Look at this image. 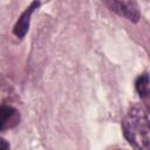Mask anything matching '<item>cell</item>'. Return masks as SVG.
I'll use <instances>...</instances> for the list:
<instances>
[{
    "label": "cell",
    "instance_id": "6da1fadb",
    "mask_svg": "<svg viewBox=\"0 0 150 150\" xmlns=\"http://www.w3.org/2000/svg\"><path fill=\"white\" fill-rule=\"evenodd\" d=\"M124 137L137 149H148L150 145L149 118L145 109L139 104H134L122 122Z\"/></svg>",
    "mask_w": 150,
    "mask_h": 150
},
{
    "label": "cell",
    "instance_id": "7a4b0ae2",
    "mask_svg": "<svg viewBox=\"0 0 150 150\" xmlns=\"http://www.w3.org/2000/svg\"><path fill=\"white\" fill-rule=\"evenodd\" d=\"M104 4L118 15L125 16L129 20L137 22L139 19V13L132 0H103Z\"/></svg>",
    "mask_w": 150,
    "mask_h": 150
},
{
    "label": "cell",
    "instance_id": "3957f363",
    "mask_svg": "<svg viewBox=\"0 0 150 150\" xmlns=\"http://www.w3.org/2000/svg\"><path fill=\"white\" fill-rule=\"evenodd\" d=\"M20 121L16 109L9 105H0V131L15 127Z\"/></svg>",
    "mask_w": 150,
    "mask_h": 150
},
{
    "label": "cell",
    "instance_id": "277c9868",
    "mask_svg": "<svg viewBox=\"0 0 150 150\" xmlns=\"http://www.w3.org/2000/svg\"><path fill=\"white\" fill-rule=\"evenodd\" d=\"M38 6H39V1H36V0L33 1V2L30 4V6L21 14V16L19 18V20L16 21L13 32H14V34H15L18 38H23V36L26 35V33H27V30H28V27H29V19H30V15H32V13L34 12V9L38 8Z\"/></svg>",
    "mask_w": 150,
    "mask_h": 150
},
{
    "label": "cell",
    "instance_id": "5b68a950",
    "mask_svg": "<svg viewBox=\"0 0 150 150\" xmlns=\"http://www.w3.org/2000/svg\"><path fill=\"white\" fill-rule=\"evenodd\" d=\"M135 87H136V90L141 97L148 96V94H149V76L146 73H144L137 77Z\"/></svg>",
    "mask_w": 150,
    "mask_h": 150
},
{
    "label": "cell",
    "instance_id": "8992f818",
    "mask_svg": "<svg viewBox=\"0 0 150 150\" xmlns=\"http://www.w3.org/2000/svg\"><path fill=\"white\" fill-rule=\"evenodd\" d=\"M8 148H9V144L4 138H0V150L1 149H8Z\"/></svg>",
    "mask_w": 150,
    "mask_h": 150
}]
</instances>
